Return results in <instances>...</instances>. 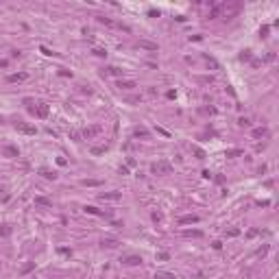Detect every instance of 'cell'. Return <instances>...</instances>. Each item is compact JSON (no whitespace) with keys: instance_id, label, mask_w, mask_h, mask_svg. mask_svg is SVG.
Masks as SVG:
<instances>
[{"instance_id":"cell-1","label":"cell","mask_w":279,"mask_h":279,"mask_svg":"<svg viewBox=\"0 0 279 279\" xmlns=\"http://www.w3.org/2000/svg\"><path fill=\"white\" fill-rule=\"evenodd\" d=\"M100 131H103V127H100V124H92V127H85V129L81 131V135L85 137V140H92V137L100 135Z\"/></svg>"},{"instance_id":"cell-2","label":"cell","mask_w":279,"mask_h":279,"mask_svg":"<svg viewBox=\"0 0 279 279\" xmlns=\"http://www.w3.org/2000/svg\"><path fill=\"white\" fill-rule=\"evenodd\" d=\"M150 170H153L155 175H168V172L172 170V166L168 164V161H157V164L150 166Z\"/></svg>"},{"instance_id":"cell-3","label":"cell","mask_w":279,"mask_h":279,"mask_svg":"<svg viewBox=\"0 0 279 279\" xmlns=\"http://www.w3.org/2000/svg\"><path fill=\"white\" fill-rule=\"evenodd\" d=\"M15 129L22 131V133H26V135H35L37 129L35 127H31V124H24V122H15Z\"/></svg>"},{"instance_id":"cell-4","label":"cell","mask_w":279,"mask_h":279,"mask_svg":"<svg viewBox=\"0 0 279 279\" xmlns=\"http://www.w3.org/2000/svg\"><path fill=\"white\" fill-rule=\"evenodd\" d=\"M31 111L35 116H40V118H46V116H48V105L46 103H40L37 107H31Z\"/></svg>"},{"instance_id":"cell-5","label":"cell","mask_w":279,"mask_h":279,"mask_svg":"<svg viewBox=\"0 0 279 279\" xmlns=\"http://www.w3.org/2000/svg\"><path fill=\"white\" fill-rule=\"evenodd\" d=\"M26 79H29V74H26V72H18V74H9V76H7L9 83H22V81H26Z\"/></svg>"},{"instance_id":"cell-6","label":"cell","mask_w":279,"mask_h":279,"mask_svg":"<svg viewBox=\"0 0 279 279\" xmlns=\"http://www.w3.org/2000/svg\"><path fill=\"white\" fill-rule=\"evenodd\" d=\"M100 201H120L122 194L120 192H103V194H98Z\"/></svg>"},{"instance_id":"cell-7","label":"cell","mask_w":279,"mask_h":279,"mask_svg":"<svg viewBox=\"0 0 279 279\" xmlns=\"http://www.w3.org/2000/svg\"><path fill=\"white\" fill-rule=\"evenodd\" d=\"M179 222H181V225H194V222H198V216H194V214H190V216H181Z\"/></svg>"},{"instance_id":"cell-8","label":"cell","mask_w":279,"mask_h":279,"mask_svg":"<svg viewBox=\"0 0 279 279\" xmlns=\"http://www.w3.org/2000/svg\"><path fill=\"white\" fill-rule=\"evenodd\" d=\"M127 266H137V264H142V257H137V255H129V257H124L122 260Z\"/></svg>"},{"instance_id":"cell-9","label":"cell","mask_w":279,"mask_h":279,"mask_svg":"<svg viewBox=\"0 0 279 279\" xmlns=\"http://www.w3.org/2000/svg\"><path fill=\"white\" fill-rule=\"evenodd\" d=\"M118 240H116V238H103V247H107V249H116V247H118Z\"/></svg>"},{"instance_id":"cell-10","label":"cell","mask_w":279,"mask_h":279,"mask_svg":"<svg viewBox=\"0 0 279 279\" xmlns=\"http://www.w3.org/2000/svg\"><path fill=\"white\" fill-rule=\"evenodd\" d=\"M2 153H4V155H9V157H18L20 150L15 148V146H4V148H2Z\"/></svg>"},{"instance_id":"cell-11","label":"cell","mask_w":279,"mask_h":279,"mask_svg":"<svg viewBox=\"0 0 279 279\" xmlns=\"http://www.w3.org/2000/svg\"><path fill=\"white\" fill-rule=\"evenodd\" d=\"M155 279H177V275H172V273H164V270H157V273H155Z\"/></svg>"},{"instance_id":"cell-12","label":"cell","mask_w":279,"mask_h":279,"mask_svg":"<svg viewBox=\"0 0 279 279\" xmlns=\"http://www.w3.org/2000/svg\"><path fill=\"white\" fill-rule=\"evenodd\" d=\"M103 74H109V76H120L122 72H120L118 68H114V65H109V68H105V70H103Z\"/></svg>"},{"instance_id":"cell-13","label":"cell","mask_w":279,"mask_h":279,"mask_svg":"<svg viewBox=\"0 0 279 279\" xmlns=\"http://www.w3.org/2000/svg\"><path fill=\"white\" fill-rule=\"evenodd\" d=\"M118 87H120V90H133V87H137V85H135L133 81H120Z\"/></svg>"},{"instance_id":"cell-14","label":"cell","mask_w":279,"mask_h":279,"mask_svg":"<svg viewBox=\"0 0 279 279\" xmlns=\"http://www.w3.org/2000/svg\"><path fill=\"white\" fill-rule=\"evenodd\" d=\"M35 203L37 205H44V207H50V205H52V203H50V198H46V196H35Z\"/></svg>"},{"instance_id":"cell-15","label":"cell","mask_w":279,"mask_h":279,"mask_svg":"<svg viewBox=\"0 0 279 279\" xmlns=\"http://www.w3.org/2000/svg\"><path fill=\"white\" fill-rule=\"evenodd\" d=\"M85 211H87V214H92V216H105V214H103V211H100V209L92 207V205H87V207H85Z\"/></svg>"},{"instance_id":"cell-16","label":"cell","mask_w":279,"mask_h":279,"mask_svg":"<svg viewBox=\"0 0 279 279\" xmlns=\"http://www.w3.org/2000/svg\"><path fill=\"white\" fill-rule=\"evenodd\" d=\"M253 135L255 137H268V129H255Z\"/></svg>"},{"instance_id":"cell-17","label":"cell","mask_w":279,"mask_h":279,"mask_svg":"<svg viewBox=\"0 0 279 279\" xmlns=\"http://www.w3.org/2000/svg\"><path fill=\"white\" fill-rule=\"evenodd\" d=\"M142 48H148V50H157V44H150V42H140Z\"/></svg>"},{"instance_id":"cell-18","label":"cell","mask_w":279,"mask_h":279,"mask_svg":"<svg viewBox=\"0 0 279 279\" xmlns=\"http://www.w3.org/2000/svg\"><path fill=\"white\" fill-rule=\"evenodd\" d=\"M135 137H148V131H146V129H140V127H137V129H135Z\"/></svg>"},{"instance_id":"cell-19","label":"cell","mask_w":279,"mask_h":279,"mask_svg":"<svg viewBox=\"0 0 279 279\" xmlns=\"http://www.w3.org/2000/svg\"><path fill=\"white\" fill-rule=\"evenodd\" d=\"M42 175L46 177V179H55V177H57V175H55V172H50L48 168H42Z\"/></svg>"},{"instance_id":"cell-20","label":"cell","mask_w":279,"mask_h":279,"mask_svg":"<svg viewBox=\"0 0 279 279\" xmlns=\"http://www.w3.org/2000/svg\"><path fill=\"white\" fill-rule=\"evenodd\" d=\"M194 155H196L198 159H205V153H203V150H201L198 146H194Z\"/></svg>"},{"instance_id":"cell-21","label":"cell","mask_w":279,"mask_h":279,"mask_svg":"<svg viewBox=\"0 0 279 279\" xmlns=\"http://www.w3.org/2000/svg\"><path fill=\"white\" fill-rule=\"evenodd\" d=\"M83 186H100V181H96V179H85V181H83Z\"/></svg>"},{"instance_id":"cell-22","label":"cell","mask_w":279,"mask_h":279,"mask_svg":"<svg viewBox=\"0 0 279 279\" xmlns=\"http://www.w3.org/2000/svg\"><path fill=\"white\" fill-rule=\"evenodd\" d=\"M236 155H242V150L233 148V150H227V157H236Z\"/></svg>"},{"instance_id":"cell-23","label":"cell","mask_w":279,"mask_h":279,"mask_svg":"<svg viewBox=\"0 0 279 279\" xmlns=\"http://www.w3.org/2000/svg\"><path fill=\"white\" fill-rule=\"evenodd\" d=\"M186 238H201V231H186Z\"/></svg>"},{"instance_id":"cell-24","label":"cell","mask_w":279,"mask_h":279,"mask_svg":"<svg viewBox=\"0 0 279 279\" xmlns=\"http://www.w3.org/2000/svg\"><path fill=\"white\" fill-rule=\"evenodd\" d=\"M33 268H35V264H33V262H31V264H26V266H22V275H24V273H29V270H33Z\"/></svg>"},{"instance_id":"cell-25","label":"cell","mask_w":279,"mask_h":279,"mask_svg":"<svg viewBox=\"0 0 279 279\" xmlns=\"http://www.w3.org/2000/svg\"><path fill=\"white\" fill-rule=\"evenodd\" d=\"M207 65H209L211 70H218V63H216L214 59H209V57H207Z\"/></svg>"},{"instance_id":"cell-26","label":"cell","mask_w":279,"mask_h":279,"mask_svg":"<svg viewBox=\"0 0 279 279\" xmlns=\"http://www.w3.org/2000/svg\"><path fill=\"white\" fill-rule=\"evenodd\" d=\"M9 231H11V229H9L7 225H2V227H0V236H9Z\"/></svg>"},{"instance_id":"cell-27","label":"cell","mask_w":279,"mask_h":279,"mask_svg":"<svg viewBox=\"0 0 279 279\" xmlns=\"http://www.w3.org/2000/svg\"><path fill=\"white\" fill-rule=\"evenodd\" d=\"M94 55H96V57H105V55H107V52H105L103 48H94Z\"/></svg>"},{"instance_id":"cell-28","label":"cell","mask_w":279,"mask_h":279,"mask_svg":"<svg viewBox=\"0 0 279 279\" xmlns=\"http://www.w3.org/2000/svg\"><path fill=\"white\" fill-rule=\"evenodd\" d=\"M238 124H240V127H249L251 122H249V118H240V120H238Z\"/></svg>"},{"instance_id":"cell-29","label":"cell","mask_w":279,"mask_h":279,"mask_svg":"<svg viewBox=\"0 0 279 279\" xmlns=\"http://www.w3.org/2000/svg\"><path fill=\"white\" fill-rule=\"evenodd\" d=\"M225 233H227V236H229V238H233V236H238L240 231H238V229H229V231H225Z\"/></svg>"},{"instance_id":"cell-30","label":"cell","mask_w":279,"mask_h":279,"mask_svg":"<svg viewBox=\"0 0 279 279\" xmlns=\"http://www.w3.org/2000/svg\"><path fill=\"white\" fill-rule=\"evenodd\" d=\"M103 150H105L103 146H96V148H92V153H94V155H98V153H103Z\"/></svg>"},{"instance_id":"cell-31","label":"cell","mask_w":279,"mask_h":279,"mask_svg":"<svg viewBox=\"0 0 279 279\" xmlns=\"http://www.w3.org/2000/svg\"><path fill=\"white\" fill-rule=\"evenodd\" d=\"M0 68H7V61H0Z\"/></svg>"}]
</instances>
